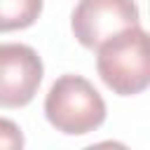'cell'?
I'll return each instance as SVG.
<instances>
[{"instance_id": "cell-2", "label": "cell", "mask_w": 150, "mask_h": 150, "mask_svg": "<svg viewBox=\"0 0 150 150\" xmlns=\"http://www.w3.org/2000/svg\"><path fill=\"white\" fill-rule=\"evenodd\" d=\"M45 117L66 136H84L103 124L105 101L89 80L68 73L49 87L45 98Z\"/></svg>"}, {"instance_id": "cell-5", "label": "cell", "mask_w": 150, "mask_h": 150, "mask_svg": "<svg viewBox=\"0 0 150 150\" xmlns=\"http://www.w3.org/2000/svg\"><path fill=\"white\" fill-rule=\"evenodd\" d=\"M40 14L42 0H0V33L28 28Z\"/></svg>"}, {"instance_id": "cell-4", "label": "cell", "mask_w": 150, "mask_h": 150, "mask_svg": "<svg viewBox=\"0 0 150 150\" xmlns=\"http://www.w3.org/2000/svg\"><path fill=\"white\" fill-rule=\"evenodd\" d=\"M42 59L21 42L0 45V108L28 105L42 82Z\"/></svg>"}, {"instance_id": "cell-1", "label": "cell", "mask_w": 150, "mask_h": 150, "mask_svg": "<svg viewBox=\"0 0 150 150\" xmlns=\"http://www.w3.org/2000/svg\"><path fill=\"white\" fill-rule=\"evenodd\" d=\"M96 70L108 89L120 96H134L150 84L148 33L138 26L124 28L96 47Z\"/></svg>"}, {"instance_id": "cell-6", "label": "cell", "mask_w": 150, "mask_h": 150, "mask_svg": "<svg viewBox=\"0 0 150 150\" xmlns=\"http://www.w3.org/2000/svg\"><path fill=\"white\" fill-rule=\"evenodd\" d=\"M0 148H23V134L21 129L12 122V120H5L0 117Z\"/></svg>"}, {"instance_id": "cell-3", "label": "cell", "mask_w": 150, "mask_h": 150, "mask_svg": "<svg viewBox=\"0 0 150 150\" xmlns=\"http://www.w3.org/2000/svg\"><path fill=\"white\" fill-rule=\"evenodd\" d=\"M138 23L141 14L134 0H80L70 16L73 35L87 49H96L110 35Z\"/></svg>"}]
</instances>
